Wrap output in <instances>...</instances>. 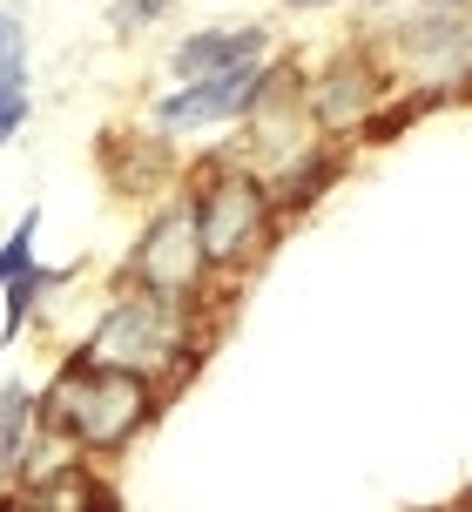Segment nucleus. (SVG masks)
Segmentation results:
<instances>
[{"label":"nucleus","instance_id":"1","mask_svg":"<svg viewBox=\"0 0 472 512\" xmlns=\"http://www.w3.org/2000/svg\"><path fill=\"white\" fill-rule=\"evenodd\" d=\"M216 324H223V310H176L162 297H142L129 283H115L68 358L95 364V371L142 378V384H156L162 398H176L203 371V358L216 344Z\"/></svg>","mask_w":472,"mask_h":512},{"label":"nucleus","instance_id":"2","mask_svg":"<svg viewBox=\"0 0 472 512\" xmlns=\"http://www.w3.org/2000/svg\"><path fill=\"white\" fill-rule=\"evenodd\" d=\"M183 203H189V216H196L203 263H210V277L223 283V290H236L250 270H263L270 250H277V236H284V216L270 203L263 169H250L236 149H216L189 169Z\"/></svg>","mask_w":472,"mask_h":512},{"label":"nucleus","instance_id":"3","mask_svg":"<svg viewBox=\"0 0 472 512\" xmlns=\"http://www.w3.org/2000/svg\"><path fill=\"white\" fill-rule=\"evenodd\" d=\"M162 405L169 398L156 384L122 378V371H95L81 358H61L54 378L41 384V432H54L88 465H115L142 445V432L162 418Z\"/></svg>","mask_w":472,"mask_h":512},{"label":"nucleus","instance_id":"4","mask_svg":"<svg viewBox=\"0 0 472 512\" xmlns=\"http://www.w3.org/2000/svg\"><path fill=\"white\" fill-rule=\"evenodd\" d=\"M371 48L385 61L392 88L425 95L432 108L472 102V14H446V7H412L371 34Z\"/></svg>","mask_w":472,"mask_h":512},{"label":"nucleus","instance_id":"5","mask_svg":"<svg viewBox=\"0 0 472 512\" xmlns=\"http://www.w3.org/2000/svg\"><path fill=\"white\" fill-rule=\"evenodd\" d=\"M115 283H129V290H142V297H162V304H176V310H223L236 297V290H223V283L210 277V263H203L196 216H189L183 189L142 223V236L129 243Z\"/></svg>","mask_w":472,"mask_h":512},{"label":"nucleus","instance_id":"6","mask_svg":"<svg viewBox=\"0 0 472 512\" xmlns=\"http://www.w3.org/2000/svg\"><path fill=\"white\" fill-rule=\"evenodd\" d=\"M392 102V75H385V61L378 48L365 41H344L331 48L317 68H304V115L324 142H344V149H358V135L371 128V115Z\"/></svg>","mask_w":472,"mask_h":512},{"label":"nucleus","instance_id":"7","mask_svg":"<svg viewBox=\"0 0 472 512\" xmlns=\"http://www.w3.org/2000/svg\"><path fill=\"white\" fill-rule=\"evenodd\" d=\"M284 68V54H270L257 68H236V75H216V81H189V88H169L156 95L149 108V128H156L162 142H189V135H210V128H243L250 122V108L270 95V81Z\"/></svg>","mask_w":472,"mask_h":512},{"label":"nucleus","instance_id":"8","mask_svg":"<svg viewBox=\"0 0 472 512\" xmlns=\"http://www.w3.org/2000/svg\"><path fill=\"white\" fill-rule=\"evenodd\" d=\"M277 41L263 21H216V27H189L183 41L169 48V81L189 88V81H216V75H236V68H257L270 61Z\"/></svg>","mask_w":472,"mask_h":512},{"label":"nucleus","instance_id":"9","mask_svg":"<svg viewBox=\"0 0 472 512\" xmlns=\"http://www.w3.org/2000/svg\"><path fill=\"white\" fill-rule=\"evenodd\" d=\"M344 169H351V149L344 142H324V135H311V142H297L290 155H277L270 169H263V182H270V203H277V216H284V230L297 223V216H311L331 189L344 182Z\"/></svg>","mask_w":472,"mask_h":512},{"label":"nucleus","instance_id":"10","mask_svg":"<svg viewBox=\"0 0 472 512\" xmlns=\"http://www.w3.org/2000/svg\"><path fill=\"white\" fill-rule=\"evenodd\" d=\"M21 492L27 512H122V499H115V486L102 479V465H54V472H41V479H27V486H7Z\"/></svg>","mask_w":472,"mask_h":512},{"label":"nucleus","instance_id":"11","mask_svg":"<svg viewBox=\"0 0 472 512\" xmlns=\"http://www.w3.org/2000/svg\"><path fill=\"white\" fill-rule=\"evenodd\" d=\"M88 270V256L81 263H27L21 277H7L0 283V297H7V310H0V344H21L27 337V324L41 317L48 304H61V290H75V277Z\"/></svg>","mask_w":472,"mask_h":512},{"label":"nucleus","instance_id":"12","mask_svg":"<svg viewBox=\"0 0 472 512\" xmlns=\"http://www.w3.org/2000/svg\"><path fill=\"white\" fill-rule=\"evenodd\" d=\"M34 445H41V391L27 378H7L0 384V479H7V486L27 479Z\"/></svg>","mask_w":472,"mask_h":512},{"label":"nucleus","instance_id":"13","mask_svg":"<svg viewBox=\"0 0 472 512\" xmlns=\"http://www.w3.org/2000/svg\"><path fill=\"white\" fill-rule=\"evenodd\" d=\"M34 122V61H7L0 68V149Z\"/></svg>","mask_w":472,"mask_h":512},{"label":"nucleus","instance_id":"14","mask_svg":"<svg viewBox=\"0 0 472 512\" xmlns=\"http://www.w3.org/2000/svg\"><path fill=\"white\" fill-rule=\"evenodd\" d=\"M183 0H108V27H115V41H135V34H149L176 14Z\"/></svg>","mask_w":472,"mask_h":512},{"label":"nucleus","instance_id":"15","mask_svg":"<svg viewBox=\"0 0 472 512\" xmlns=\"http://www.w3.org/2000/svg\"><path fill=\"white\" fill-rule=\"evenodd\" d=\"M34 236H41V209H21L14 230H7V243H0V283L21 277L27 263H41V256H34Z\"/></svg>","mask_w":472,"mask_h":512},{"label":"nucleus","instance_id":"16","mask_svg":"<svg viewBox=\"0 0 472 512\" xmlns=\"http://www.w3.org/2000/svg\"><path fill=\"white\" fill-rule=\"evenodd\" d=\"M7 61H34L27 54V21H21V7H0V68Z\"/></svg>","mask_w":472,"mask_h":512},{"label":"nucleus","instance_id":"17","mask_svg":"<svg viewBox=\"0 0 472 512\" xmlns=\"http://www.w3.org/2000/svg\"><path fill=\"white\" fill-rule=\"evenodd\" d=\"M419 7H446V14H472V0H419Z\"/></svg>","mask_w":472,"mask_h":512},{"label":"nucleus","instance_id":"18","mask_svg":"<svg viewBox=\"0 0 472 512\" xmlns=\"http://www.w3.org/2000/svg\"><path fill=\"white\" fill-rule=\"evenodd\" d=\"M297 14H317V7H338V0H290Z\"/></svg>","mask_w":472,"mask_h":512},{"label":"nucleus","instance_id":"19","mask_svg":"<svg viewBox=\"0 0 472 512\" xmlns=\"http://www.w3.org/2000/svg\"><path fill=\"white\" fill-rule=\"evenodd\" d=\"M0 512H27V506H21V492H0Z\"/></svg>","mask_w":472,"mask_h":512},{"label":"nucleus","instance_id":"20","mask_svg":"<svg viewBox=\"0 0 472 512\" xmlns=\"http://www.w3.org/2000/svg\"><path fill=\"white\" fill-rule=\"evenodd\" d=\"M446 512H472V486H466V492H459V499H452V506H446Z\"/></svg>","mask_w":472,"mask_h":512},{"label":"nucleus","instance_id":"21","mask_svg":"<svg viewBox=\"0 0 472 512\" xmlns=\"http://www.w3.org/2000/svg\"><path fill=\"white\" fill-rule=\"evenodd\" d=\"M365 7H405V0H365Z\"/></svg>","mask_w":472,"mask_h":512},{"label":"nucleus","instance_id":"22","mask_svg":"<svg viewBox=\"0 0 472 512\" xmlns=\"http://www.w3.org/2000/svg\"><path fill=\"white\" fill-rule=\"evenodd\" d=\"M432 512H446V506H432Z\"/></svg>","mask_w":472,"mask_h":512}]
</instances>
